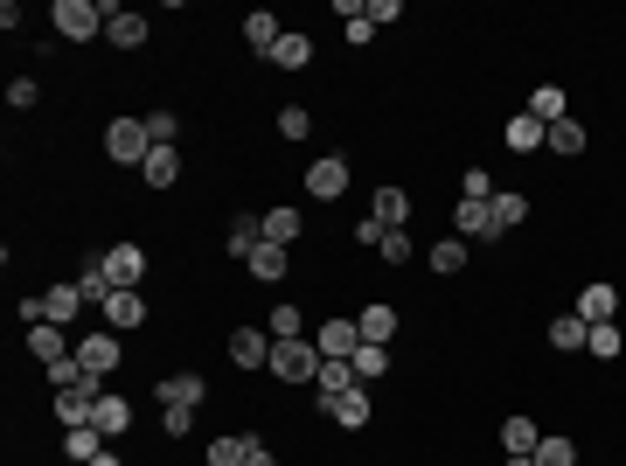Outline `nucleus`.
<instances>
[{
  "label": "nucleus",
  "mask_w": 626,
  "mask_h": 466,
  "mask_svg": "<svg viewBox=\"0 0 626 466\" xmlns=\"http://www.w3.org/2000/svg\"><path fill=\"white\" fill-rule=\"evenodd\" d=\"M14 307H21V320H28V327H35V320L70 327V320H77V307H84V293H77V286H49L42 300H14Z\"/></svg>",
  "instance_id": "7ed1b4c3"
},
{
  "label": "nucleus",
  "mask_w": 626,
  "mask_h": 466,
  "mask_svg": "<svg viewBox=\"0 0 626 466\" xmlns=\"http://www.w3.org/2000/svg\"><path fill=\"white\" fill-rule=\"evenodd\" d=\"M272 63H279V70H307V63H313V35H300V28H293V35H279Z\"/></svg>",
  "instance_id": "a878e982"
},
{
  "label": "nucleus",
  "mask_w": 626,
  "mask_h": 466,
  "mask_svg": "<svg viewBox=\"0 0 626 466\" xmlns=\"http://www.w3.org/2000/svg\"><path fill=\"white\" fill-rule=\"evenodd\" d=\"M56 35L63 42H91V35H105V21H112V7L105 0H56Z\"/></svg>",
  "instance_id": "f257e3e1"
},
{
  "label": "nucleus",
  "mask_w": 626,
  "mask_h": 466,
  "mask_svg": "<svg viewBox=\"0 0 626 466\" xmlns=\"http://www.w3.org/2000/svg\"><path fill=\"white\" fill-rule=\"evenodd\" d=\"M91 425H98L105 439H119V432L133 425V404H126L119 390H105V397H98V411H91Z\"/></svg>",
  "instance_id": "6ab92c4d"
},
{
  "label": "nucleus",
  "mask_w": 626,
  "mask_h": 466,
  "mask_svg": "<svg viewBox=\"0 0 626 466\" xmlns=\"http://www.w3.org/2000/svg\"><path fill=\"white\" fill-rule=\"evenodd\" d=\"M320 411H327V418H334V425H341V432H362V425H369V411H376V404H369V390H362V383H355V390H348V397H334V404H320Z\"/></svg>",
  "instance_id": "9b49d317"
},
{
  "label": "nucleus",
  "mask_w": 626,
  "mask_h": 466,
  "mask_svg": "<svg viewBox=\"0 0 626 466\" xmlns=\"http://www.w3.org/2000/svg\"><path fill=\"white\" fill-rule=\"evenodd\" d=\"M508 466H536V460H529V453H508Z\"/></svg>",
  "instance_id": "09e8293b"
},
{
  "label": "nucleus",
  "mask_w": 626,
  "mask_h": 466,
  "mask_svg": "<svg viewBox=\"0 0 626 466\" xmlns=\"http://www.w3.org/2000/svg\"><path fill=\"white\" fill-rule=\"evenodd\" d=\"M258 244H265V216H237V223H230V258H244V265H251V251H258Z\"/></svg>",
  "instance_id": "393cba45"
},
{
  "label": "nucleus",
  "mask_w": 626,
  "mask_h": 466,
  "mask_svg": "<svg viewBox=\"0 0 626 466\" xmlns=\"http://www.w3.org/2000/svg\"><path fill=\"white\" fill-rule=\"evenodd\" d=\"M536 446H543V432H536V425L515 411V418L501 425V453H536Z\"/></svg>",
  "instance_id": "cd10ccee"
},
{
  "label": "nucleus",
  "mask_w": 626,
  "mask_h": 466,
  "mask_svg": "<svg viewBox=\"0 0 626 466\" xmlns=\"http://www.w3.org/2000/svg\"><path fill=\"white\" fill-rule=\"evenodd\" d=\"M397 14H404L397 0H362V21H369V28H383V21H397Z\"/></svg>",
  "instance_id": "49530a36"
},
{
  "label": "nucleus",
  "mask_w": 626,
  "mask_h": 466,
  "mask_svg": "<svg viewBox=\"0 0 626 466\" xmlns=\"http://www.w3.org/2000/svg\"><path fill=\"white\" fill-rule=\"evenodd\" d=\"M35 98H42V84H35V77H14V84H7V105H14V112H28Z\"/></svg>",
  "instance_id": "a18cd8bd"
},
{
  "label": "nucleus",
  "mask_w": 626,
  "mask_h": 466,
  "mask_svg": "<svg viewBox=\"0 0 626 466\" xmlns=\"http://www.w3.org/2000/svg\"><path fill=\"white\" fill-rule=\"evenodd\" d=\"M529 460H536V466H578V446H571V439H543Z\"/></svg>",
  "instance_id": "58836bf2"
},
{
  "label": "nucleus",
  "mask_w": 626,
  "mask_h": 466,
  "mask_svg": "<svg viewBox=\"0 0 626 466\" xmlns=\"http://www.w3.org/2000/svg\"><path fill=\"white\" fill-rule=\"evenodd\" d=\"M140 320H147V300H140V293H112V300H105V327H112V334H133Z\"/></svg>",
  "instance_id": "f3484780"
},
{
  "label": "nucleus",
  "mask_w": 626,
  "mask_h": 466,
  "mask_svg": "<svg viewBox=\"0 0 626 466\" xmlns=\"http://www.w3.org/2000/svg\"><path fill=\"white\" fill-rule=\"evenodd\" d=\"M313 348H320V355H341V362H348V355L362 348V327H355V320H327V327L313 334Z\"/></svg>",
  "instance_id": "4468645a"
},
{
  "label": "nucleus",
  "mask_w": 626,
  "mask_h": 466,
  "mask_svg": "<svg viewBox=\"0 0 626 466\" xmlns=\"http://www.w3.org/2000/svg\"><path fill=\"white\" fill-rule=\"evenodd\" d=\"M487 209H494V230H522V223H529V195H515V188H508V195L494 188Z\"/></svg>",
  "instance_id": "5701e85b"
},
{
  "label": "nucleus",
  "mask_w": 626,
  "mask_h": 466,
  "mask_svg": "<svg viewBox=\"0 0 626 466\" xmlns=\"http://www.w3.org/2000/svg\"><path fill=\"white\" fill-rule=\"evenodd\" d=\"M578 320H585V327H606V320H613V313H620V293H613V286H606V279H592V286H585V293H578Z\"/></svg>",
  "instance_id": "6e6552de"
},
{
  "label": "nucleus",
  "mask_w": 626,
  "mask_h": 466,
  "mask_svg": "<svg viewBox=\"0 0 626 466\" xmlns=\"http://www.w3.org/2000/svg\"><path fill=\"white\" fill-rule=\"evenodd\" d=\"M147 140H154V147H174V140H181V119H174V112H147Z\"/></svg>",
  "instance_id": "ea45409f"
},
{
  "label": "nucleus",
  "mask_w": 626,
  "mask_h": 466,
  "mask_svg": "<svg viewBox=\"0 0 626 466\" xmlns=\"http://www.w3.org/2000/svg\"><path fill=\"white\" fill-rule=\"evenodd\" d=\"M355 327H362V341H376V348H390V334H397V307H362L355 313Z\"/></svg>",
  "instance_id": "aec40b11"
},
{
  "label": "nucleus",
  "mask_w": 626,
  "mask_h": 466,
  "mask_svg": "<svg viewBox=\"0 0 626 466\" xmlns=\"http://www.w3.org/2000/svg\"><path fill=\"white\" fill-rule=\"evenodd\" d=\"M369 216H376L383 230H404V223H411V195H404V188H376Z\"/></svg>",
  "instance_id": "a211bd4d"
},
{
  "label": "nucleus",
  "mask_w": 626,
  "mask_h": 466,
  "mask_svg": "<svg viewBox=\"0 0 626 466\" xmlns=\"http://www.w3.org/2000/svg\"><path fill=\"white\" fill-rule=\"evenodd\" d=\"M244 466H279V460H272V446H265V439H251V453H244Z\"/></svg>",
  "instance_id": "de8ad7c7"
},
{
  "label": "nucleus",
  "mask_w": 626,
  "mask_h": 466,
  "mask_svg": "<svg viewBox=\"0 0 626 466\" xmlns=\"http://www.w3.org/2000/svg\"><path fill=\"white\" fill-rule=\"evenodd\" d=\"M140 174H147L154 188H174V181H181V154H174V147H154V154H147V167H140Z\"/></svg>",
  "instance_id": "c756f323"
},
{
  "label": "nucleus",
  "mask_w": 626,
  "mask_h": 466,
  "mask_svg": "<svg viewBox=\"0 0 626 466\" xmlns=\"http://www.w3.org/2000/svg\"><path fill=\"white\" fill-rule=\"evenodd\" d=\"M279 133H286V140H307V133H313L307 105H286V112H279Z\"/></svg>",
  "instance_id": "c03bdc74"
},
{
  "label": "nucleus",
  "mask_w": 626,
  "mask_h": 466,
  "mask_svg": "<svg viewBox=\"0 0 626 466\" xmlns=\"http://www.w3.org/2000/svg\"><path fill=\"white\" fill-rule=\"evenodd\" d=\"M202 397H209L202 376H160V404H167V411H195Z\"/></svg>",
  "instance_id": "2eb2a0df"
},
{
  "label": "nucleus",
  "mask_w": 626,
  "mask_h": 466,
  "mask_svg": "<svg viewBox=\"0 0 626 466\" xmlns=\"http://www.w3.org/2000/svg\"><path fill=\"white\" fill-rule=\"evenodd\" d=\"M313 390H320V404L348 397V390H355V362H341V355H320V376H313Z\"/></svg>",
  "instance_id": "9d476101"
},
{
  "label": "nucleus",
  "mask_w": 626,
  "mask_h": 466,
  "mask_svg": "<svg viewBox=\"0 0 626 466\" xmlns=\"http://www.w3.org/2000/svg\"><path fill=\"white\" fill-rule=\"evenodd\" d=\"M501 140H508V147H515V154H536V147H543V140H550V126H543V119H529V112H515V119H508V133H501Z\"/></svg>",
  "instance_id": "4be33fe9"
},
{
  "label": "nucleus",
  "mask_w": 626,
  "mask_h": 466,
  "mask_svg": "<svg viewBox=\"0 0 626 466\" xmlns=\"http://www.w3.org/2000/svg\"><path fill=\"white\" fill-rule=\"evenodd\" d=\"M376 258H383V265H404V258H411V230H383Z\"/></svg>",
  "instance_id": "a19ab883"
},
{
  "label": "nucleus",
  "mask_w": 626,
  "mask_h": 466,
  "mask_svg": "<svg viewBox=\"0 0 626 466\" xmlns=\"http://www.w3.org/2000/svg\"><path fill=\"white\" fill-rule=\"evenodd\" d=\"M620 307H626V300H620Z\"/></svg>",
  "instance_id": "3c124183"
},
{
  "label": "nucleus",
  "mask_w": 626,
  "mask_h": 466,
  "mask_svg": "<svg viewBox=\"0 0 626 466\" xmlns=\"http://www.w3.org/2000/svg\"><path fill=\"white\" fill-rule=\"evenodd\" d=\"M279 35H286V28H279V14H265V7H258V14H244V42H251L258 56H272V49H279Z\"/></svg>",
  "instance_id": "412c9836"
},
{
  "label": "nucleus",
  "mask_w": 626,
  "mask_h": 466,
  "mask_svg": "<svg viewBox=\"0 0 626 466\" xmlns=\"http://www.w3.org/2000/svg\"><path fill=\"white\" fill-rule=\"evenodd\" d=\"M91 466H119V453H98V460H91Z\"/></svg>",
  "instance_id": "8fccbe9b"
},
{
  "label": "nucleus",
  "mask_w": 626,
  "mask_h": 466,
  "mask_svg": "<svg viewBox=\"0 0 626 466\" xmlns=\"http://www.w3.org/2000/svg\"><path fill=\"white\" fill-rule=\"evenodd\" d=\"M460 195H467V202H494V181H487V167H467V174H460Z\"/></svg>",
  "instance_id": "79ce46f5"
},
{
  "label": "nucleus",
  "mask_w": 626,
  "mask_h": 466,
  "mask_svg": "<svg viewBox=\"0 0 626 466\" xmlns=\"http://www.w3.org/2000/svg\"><path fill=\"white\" fill-rule=\"evenodd\" d=\"M460 237H501V230H494V209H487V202H467V195H460Z\"/></svg>",
  "instance_id": "7c9ffc66"
},
{
  "label": "nucleus",
  "mask_w": 626,
  "mask_h": 466,
  "mask_svg": "<svg viewBox=\"0 0 626 466\" xmlns=\"http://www.w3.org/2000/svg\"><path fill=\"white\" fill-rule=\"evenodd\" d=\"M265 334H272V341H300V307H293V300H279V307H272V320H265Z\"/></svg>",
  "instance_id": "f704fd0d"
},
{
  "label": "nucleus",
  "mask_w": 626,
  "mask_h": 466,
  "mask_svg": "<svg viewBox=\"0 0 626 466\" xmlns=\"http://www.w3.org/2000/svg\"><path fill=\"white\" fill-rule=\"evenodd\" d=\"M286 265H293V251H286V244H258L244 272H251L258 286H279V279H286Z\"/></svg>",
  "instance_id": "ddd939ff"
},
{
  "label": "nucleus",
  "mask_w": 626,
  "mask_h": 466,
  "mask_svg": "<svg viewBox=\"0 0 626 466\" xmlns=\"http://www.w3.org/2000/svg\"><path fill=\"white\" fill-rule=\"evenodd\" d=\"M244 453H251V439H209V466H244Z\"/></svg>",
  "instance_id": "4c0bfd02"
},
{
  "label": "nucleus",
  "mask_w": 626,
  "mask_h": 466,
  "mask_svg": "<svg viewBox=\"0 0 626 466\" xmlns=\"http://www.w3.org/2000/svg\"><path fill=\"white\" fill-rule=\"evenodd\" d=\"M592 341V327L578 320V313H564V320H550V348H564V355H578Z\"/></svg>",
  "instance_id": "bb28decb"
},
{
  "label": "nucleus",
  "mask_w": 626,
  "mask_h": 466,
  "mask_svg": "<svg viewBox=\"0 0 626 466\" xmlns=\"http://www.w3.org/2000/svg\"><path fill=\"white\" fill-rule=\"evenodd\" d=\"M348 362H355V383H376V376L390 369V348H376V341H362V348H355Z\"/></svg>",
  "instance_id": "72a5a7b5"
},
{
  "label": "nucleus",
  "mask_w": 626,
  "mask_h": 466,
  "mask_svg": "<svg viewBox=\"0 0 626 466\" xmlns=\"http://www.w3.org/2000/svg\"><path fill=\"white\" fill-rule=\"evenodd\" d=\"M300 230H307V223H300V209H265V244H286V251H293V244H300Z\"/></svg>",
  "instance_id": "b1692460"
},
{
  "label": "nucleus",
  "mask_w": 626,
  "mask_h": 466,
  "mask_svg": "<svg viewBox=\"0 0 626 466\" xmlns=\"http://www.w3.org/2000/svg\"><path fill=\"white\" fill-rule=\"evenodd\" d=\"M529 119H543V126H557V119H571V105H564V91H557V84H543V91L529 98Z\"/></svg>",
  "instance_id": "2f4dec72"
},
{
  "label": "nucleus",
  "mask_w": 626,
  "mask_h": 466,
  "mask_svg": "<svg viewBox=\"0 0 626 466\" xmlns=\"http://www.w3.org/2000/svg\"><path fill=\"white\" fill-rule=\"evenodd\" d=\"M77 293H84V300H98V307H105V300H112V293H119V286H112V279H105V258H91V265H84V272H77Z\"/></svg>",
  "instance_id": "473e14b6"
},
{
  "label": "nucleus",
  "mask_w": 626,
  "mask_h": 466,
  "mask_svg": "<svg viewBox=\"0 0 626 466\" xmlns=\"http://www.w3.org/2000/svg\"><path fill=\"white\" fill-rule=\"evenodd\" d=\"M105 154L119 160V167H147V154H154L147 119H112V126H105Z\"/></svg>",
  "instance_id": "f03ea898"
},
{
  "label": "nucleus",
  "mask_w": 626,
  "mask_h": 466,
  "mask_svg": "<svg viewBox=\"0 0 626 466\" xmlns=\"http://www.w3.org/2000/svg\"><path fill=\"white\" fill-rule=\"evenodd\" d=\"M105 279H112L119 293H140V279H147V251H140V244H112V251H105Z\"/></svg>",
  "instance_id": "39448f33"
},
{
  "label": "nucleus",
  "mask_w": 626,
  "mask_h": 466,
  "mask_svg": "<svg viewBox=\"0 0 626 466\" xmlns=\"http://www.w3.org/2000/svg\"><path fill=\"white\" fill-rule=\"evenodd\" d=\"M77 362H84V376H112V369H119V334H112V327L84 334V341H77Z\"/></svg>",
  "instance_id": "423d86ee"
},
{
  "label": "nucleus",
  "mask_w": 626,
  "mask_h": 466,
  "mask_svg": "<svg viewBox=\"0 0 626 466\" xmlns=\"http://www.w3.org/2000/svg\"><path fill=\"white\" fill-rule=\"evenodd\" d=\"M585 348H592L599 362H613V355H620V327H613V320H606V327H592V341H585Z\"/></svg>",
  "instance_id": "37998d69"
},
{
  "label": "nucleus",
  "mask_w": 626,
  "mask_h": 466,
  "mask_svg": "<svg viewBox=\"0 0 626 466\" xmlns=\"http://www.w3.org/2000/svg\"><path fill=\"white\" fill-rule=\"evenodd\" d=\"M543 147H550V154H564V160H578V154H585V126H578V119H557Z\"/></svg>",
  "instance_id": "c85d7f7f"
},
{
  "label": "nucleus",
  "mask_w": 626,
  "mask_h": 466,
  "mask_svg": "<svg viewBox=\"0 0 626 466\" xmlns=\"http://www.w3.org/2000/svg\"><path fill=\"white\" fill-rule=\"evenodd\" d=\"M272 376L279 383H313L320 376V348L313 341H272Z\"/></svg>",
  "instance_id": "20e7f679"
},
{
  "label": "nucleus",
  "mask_w": 626,
  "mask_h": 466,
  "mask_svg": "<svg viewBox=\"0 0 626 466\" xmlns=\"http://www.w3.org/2000/svg\"><path fill=\"white\" fill-rule=\"evenodd\" d=\"M28 348H35L42 362H56V355H63V327H49V320H35V327H28Z\"/></svg>",
  "instance_id": "e433bc0d"
},
{
  "label": "nucleus",
  "mask_w": 626,
  "mask_h": 466,
  "mask_svg": "<svg viewBox=\"0 0 626 466\" xmlns=\"http://www.w3.org/2000/svg\"><path fill=\"white\" fill-rule=\"evenodd\" d=\"M105 42H112V49H140V42H147V14H133V7H112V21H105Z\"/></svg>",
  "instance_id": "f8f14e48"
},
{
  "label": "nucleus",
  "mask_w": 626,
  "mask_h": 466,
  "mask_svg": "<svg viewBox=\"0 0 626 466\" xmlns=\"http://www.w3.org/2000/svg\"><path fill=\"white\" fill-rule=\"evenodd\" d=\"M98 453H112V439H105L98 425H70V432H63V460L70 466H91Z\"/></svg>",
  "instance_id": "1a4fd4ad"
},
{
  "label": "nucleus",
  "mask_w": 626,
  "mask_h": 466,
  "mask_svg": "<svg viewBox=\"0 0 626 466\" xmlns=\"http://www.w3.org/2000/svg\"><path fill=\"white\" fill-rule=\"evenodd\" d=\"M307 188L320 195V202H334V195L348 188V160H334V154H327V160H313V167H307Z\"/></svg>",
  "instance_id": "dca6fc26"
},
{
  "label": "nucleus",
  "mask_w": 626,
  "mask_h": 466,
  "mask_svg": "<svg viewBox=\"0 0 626 466\" xmlns=\"http://www.w3.org/2000/svg\"><path fill=\"white\" fill-rule=\"evenodd\" d=\"M230 362L237 369H272V334L265 327H237L230 334Z\"/></svg>",
  "instance_id": "0eeeda50"
},
{
  "label": "nucleus",
  "mask_w": 626,
  "mask_h": 466,
  "mask_svg": "<svg viewBox=\"0 0 626 466\" xmlns=\"http://www.w3.org/2000/svg\"><path fill=\"white\" fill-rule=\"evenodd\" d=\"M460 265H467V244H460V237H446V244H432V272H439V279H453Z\"/></svg>",
  "instance_id": "c9c22d12"
}]
</instances>
